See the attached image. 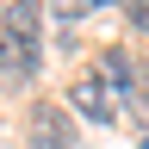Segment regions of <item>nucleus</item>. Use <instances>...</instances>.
Segmentation results:
<instances>
[{
	"label": "nucleus",
	"instance_id": "nucleus-1",
	"mask_svg": "<svg viewBox=\"0 0 149 149\" xmlns=\"http://www.w3.org/2000/svg\"><path fill=\"white\" fill-rule=\"evenodd\" d=\"M68 100H74V112H81V118H100V124H106V118H118V93H112L100 74H81Z\"/></svg>",
	"mask_w": 149,
	"mask_h": 149
},
{
	"label": "nucleus",
	"instance_id": "nucleus-2",
	"mask_svg": "<svg viewBox=\"0 0 149 149\" xmlns=\"http://www.w3.org/2000/svg\"><path fill=\"white\" fill-rule=\"evenodd\" d=\"M0 74H6V81H31V74H37V44L0 31Z\"/></svg>",
	"mask_w": 149,
	"mask_h": 149
},
{
	"label": "nucleus",
	"instance_id": "nucleus-3",
	"mask_svg": "<svg viewBox=\"0 0 149 149\" xmlns=\"http://www.w3.org/2000/svg\"><path fill=\"white\" fill-rule=\"evenodd\" d=\"M37 25H44V0H13V6H6V31L13 37L37 44Z\"/></svg>",
	"mask_w": 149,
	"mask_h": 149
},
{
	"label": "nucleus",
	"instance_id": "nucleus-4",
	"mask_svg": "<svg viewBox=\"0 0 149 149\" xmlns=\"http://www.w3.org/2000/svg\"><path fill=\"white\" fill-rule=\"evenodd\" d=\"M100 81H106L112 93H130V87H137V62H130V56H118V50H112L106 62H100Z\"/></svg>",
	"mask_w": 149,
	"mask_h": 149
},
{
	"label": "nucleus",
	"instance_id": "nucleus-5",
	"mask_svg": "<svg viewBox=\"0 0 149 149\" xmlns=\"http://www.w3.org/2000/svg\"><path fill=\"white\" fill-rule=\"evenodd\" d=\"M25 149H74V137H31Z\"/></svg>",
	"mask_w": 149,
	"mask_h": 149
},
{
	"label": "nucleus",
	"instance_id": "nucleus-6",
	"mask_svg": "<svg viewBox=\"0 0 149 149\" xmlns=\"http://www.w3.org/2000/svg\"><path fill=\"white\" fill-rule=\"evenodd\" d=\"M137 25H143V31H149V0H137Z\"/></svg>",
	"mask_w": 149,
	"mask_h": 149
}]
</instances>
